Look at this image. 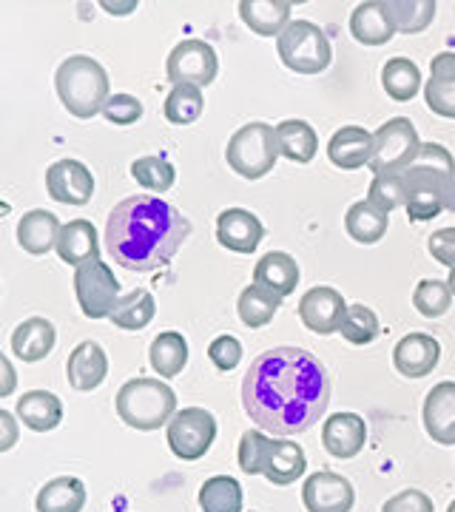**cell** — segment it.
I'll return each mask as SVG.
<instances>
[{
  "label": "cell",
  "mask_w": 455,
  "mask_h": 512,
  "mask_svg": "<svg viewBox=\"0 0 455 512\" xmlns=\"http://www.w3.org/2000/svg\"><path fill=\"white\" fill-rule=\"evenodd\" d=\"M330 402L328 370L302 348L259 353L242 379V407L273 436L308 433Z\"/></svg>",
  "instance_id": "1"
},
{
  "label": "cell",
  "mask_w": 455,
  "mask_h": 512,
  "mask_svg": "<svg viewBox=\"0 0 455 512\" xmlns=\"http://www.w3.org/2000/svg\"><path fill=\"white\" fill-rule=\"evenodd\" d=\"M191 234V222L160 197L137 194L114 205L106 222V248L126 271L165 268Z\"/></svg>",
  "instance_id": "2"
},
{
  "label": "cell",
  "mask_w": 455,
  "mask_h": 512,
  "mask_svg": "<svg viewBox=\"0 0 455 512\" xmlns=\"http://www.w3.org/2000/svg\"><path fill=\"white\" fill-rule=\"evenodd\" d=\"M55 89L66 111L80 120H91L103 114V106L111 97L109 74L89 55L66 57L57 66Z\"/></svg>",
  "instance_id": "3"
},
{
  "label": "cell",
  "mask_w": 455,
  "mask_h": 512,
  "mask_svg": "<svg viewBox=\"0 0 455 512\" xmlns=\"http://www.w3.org/2000/svg\"><path fill=\"white\" fill-rule=\"evenodd\" d=\"M117 416L134 430H160L177 416V393L163 379H128L117 393Z\"/></svg>",
  "instance_id": "4"
},
{
  "label": "cell",
  "mask_w": 455,
  "mask_h": 512,
  "mask_svg": "<svg viewBox=\"0 0 455 512\" xmlns=\"http://www.w3.org/2000/svg\"><path fill=\"white\" fill-rule=\"evenodd\" d=\"M225 160L242 180H262L279 160L276 126L248 123L234 131L225 148Z\"/></svg>",
  "instance_id": "5"
},
{
  "label": "cell",
  "mask_w": 455,
  "mask_h": 512,
  "mask_svg": "<svg viewBox=\"0 0 455 512\" xmlns=\"http://www.w3.org/2000/svg\"><path fill=\"white\" fill-rule=\"evenodd\" d=\"M282 63L296 74L325 72L333 60L328 35L313 20H291L288 29L276 37Z\"/></svg>",
  "instance_id": "6"
},
{
  "label": "cell",
  "mask_w": 455,
  "mask_h": 512,
  "mask_svg": "<svg viewBox=\"0 0 455 512\" xmlns=\"http://www.w3.org/2000/svg\"><path fill=\"white\" fill-rule=\"evenodd\" d=\"M373 160H370V171L379 174H401L404 168H410L413 160L419 157L421 140L419 131L413 126V120L407 117H393L387 120L379 131L373 134Z\"/></svg>",
  "instance_id": "7"
},
{
  "label": "cell",
  "mask_w": 455,
  "mask_h": 512,
  "mask_svg": "<svg viewBox=\"0 0 455 512\" xmlns=\"http://www.w3.org/2000/svg\"><path fill=\"white\" fill-rule=\"evenodd\" d=\"M74 296L86 319H109L120 302V282L103 259H91L74 271Z\"/></svg>",
  "instance_id": "8"
},
{
  "label": "cell",
  "mask_w": 455,
  "mask_h": 512,
  "mask_svg": "<svg viewBox=\"0 0 455 512\" xmlns=\"http://www.w3.org/2000/svg\"><path fill=\"white\" fill-rule=\"evenodd\" d=\"M171 453L182 461H200L217 439V419L205 407H182L165 427Z\"/></svg>",
  "instance_id": "9"
},
{
  "label": "cell",
  "mask_w": 455,
  "mask_h": 512,
  "mask_svg": "<svg viewBox=\"0 0 455 512\" xmlns=\"http://www.w3.org/2000/svg\"><path fill=\"white\" fill-rule=\"evenodd\" d=\"M219 57L211 43L200 37H188L171 49L165 60V74L174 86H211L217 80Z\"/></svg>",
  "instance_id": "10"
},
{
  "label": "cell",
  "mask_w": 455,
  "mask_h": 512,
  "mask_svg": "<svg viewBox=\"0 0 455 512\" xmlns=\"http://www.w3.org/2000/svg\"><path fill=\"white\" fill-rule=\"evenodd\" d=\"M407 180V217L413 222L436 220L441 211H447V188L453 177L424 174V171H401Z\"/></svg>",
  "instance_id": "11"
},
{
  "label": "cell",
  "mask_w": 455,
  "mask_h": 512,
  "mask_svg": "<svg viewBox=\"0 0 455 512\" xmlns=\"http://www.w3.org/2000/svg\"><path fill=\"white\" fill-rule=\"evenodd\" d=\"M345 296L330 288V285H316L305 291V296L299 299V319L302 325L319 336H330V333H339L342 328V319L347 313Z\"/></svg>",
  "instance_id": "12"
},
{
  "label": "cell",
  "mask_w": 455,
  "mask_h": 512,
  "mask_svg": "<svg viewBox=\"0 0 455 512\" xmlns=\"http://www.w3.org/2000/svg\"><path fill=\"white\" fill-rule=\"evenodd\" d=\"M302 501L308 512H350L356 504V490L339 473H313L302 487Z\"/></svg>",
  "instance_id": "13"
},
{
  "label": "cell",
  "mask_w": 455,
  "mask_h": 512,
  "mask_svg": "<svg viewBox=\"0 0 455 512\" xmlns=\"http://www.w3.org/2000/svg\"><path fill=\"white\" fill-rule=\"evenodd\" d=\"M46 191L60 205H86L94 194V177L80 160H57L46 171Z\"/></svg>",
  "instance_id": "14"
},
{
  "label": "cell",
  "mask_w": 455,
  "mask_h": 512,
  "mask_svg": "<svg viewBox=\"0 0 455 512\" xmlns=\"http://www.w3.org/2000/svg\"><path fill=\"white\" fill-rule=\"evenodd\" d=\"M441 345L430 333H407L393 348V365L407 379H424L438 367Z\"/></svg>",
  "instance_id": "15"
},
{
  "label": "cell",
  "mask_w": 455,
  "mask_h": 512,
  "mask_svg": "<svg viewBox=\"0 0 455 512\" xmlns=\"http://www.w3.org/2000/svg\"><path fill=\"white\" fill-rule=\"evenodd\" d=\"M265 237V225L248 208H225L217 217V239L234 254H254Z\"/></svg>",
  "instance_id": "16"
},
{
  "label": "cell",
  "mask_w": 455,
  "mask_h": 512,
  "mask_svg": "<svg viewBox=\"0 0 455 512\" xmlns=\"http://www.w3.org/2000/svg\"><path fill=\"white\" fill-rule=\"evenodd\" d=\"M421 421L427 436L436 444L455 447V382H438L427 393Z\"/></svg>",
  "instance_id": "17"
},
{
  "label": "cell",
  "mask_w": 455,
  "mask_h": 512,
  "mask_svg": "<svg viewBox=\"0 0 455 512\" xmlns=\"http://www.w3.org/2000/svg\"><path fill=\"white\" fill-rule=\"evenodd\" d=\"M367 441V424L359 413H333L322 424V444L333 458H356Z\"/></svg>",
  "instance_id": "18"
},
{
  "label": "cell",
  "mask_w": 455,
  "mask_h": 512,
  "mask_svg": "<svg viewBox=\"0 0 455 512\" xmlns=\"http://www.w3.org/2000/svg\"><path fill=\"white\" fill-rule=\"evenodd\" d=\"M66 376L69 384L80 393H89L97 390L100 384L106 382L109 376V356L106 350L100 348L97 342H80L77 348L69 353V362H66Z\"/></svg>",
  "instance_id": "19"
},
{
  "label": "cell",
  "mask_w": 455,
  "mask_h": 512,
  "mask_svg": "<svg viewBox=\"0 0 455 512\" xmlns=\"http://www.w3.org/2000/svg\"><path fill=\"white\" fill-rule=\"evenodd\" d=\"M373 134L362 126H342L328 143L330 163L342 171H356L373 160Z\"/></svg>",
  "instance_id": "20"
},
{
  "label": "cell",
  "mask_w": 455,
  "mask_h": 512,
  "mask_svg": "<svg viewBox=\"0 0 455 512\" xmlns=\"http://www.w3.org/2000/svg\"><path fill=\"white\" fill-rule=\"evenodd\" d=\"M350 35L362 46H384L396 35V23L387 12L384 0H364L350 15Z\"/></svg>",
  "instance_id": "21"
},
{
  "label": "cell",
  "mask_w": 455,
  "mask_h": 512,
  "mask_svg": "<svg viewBox=\"0 0 455 512\" xmlns=\"http://www.w3.org/2000/svg\"><path fill=\"white\" fill-rule=\"evenodd\" d=\"M424 100L433 114L444 120H455V52H441L433 57Z\"/></svg>",
  "instance_id": "22"
},
{
  "label": "cell",
  "mask_w": 455,
  "mask_h": 512,
  "mask_svg": "<svg viewBox=\"0 0 455 512\" xmlns=\"http://www.w3.org/2000/svg\"><path fill=\"white\" fill-rule=\"evenodd\" d=\"M63 225L57 220L52 211L46 208H35L29 214H23L18 222V245L32 256L49 254L52 248H57V237H60Z\"/></svg>",
  "instance_id": "23"
},
{
  "label": "cell",
  "mask_w": 455,
  "mask_h": 512,
  "mask_svg": "<svg viewBox=\"0 0 455 512\" xmlns=\"http://www.w3.org/2000/svg\"><path fill=\"white\" fill-rule=\"evenodd\" d=\"M55 342V325L43 316H32V319H23L12 333V353L20 362H40L52 353Z\"/></svg>",
  "instance_id": "24"
},
{
  "label": "cell",
  "mask_w": 455,
  "mask_h": 512,
  "mask_svg": "<svg viewBox=\"0 0 455 512\" xmlns=\"http://www.w3.org/2000/svg\"><path fill=\"white\" fill-rule=\"evenodd\" d=\"M57 256L66 265H86L91 259H100V237L97 228L89 220H72L63 225L60 237H57Z\"/></svg>",
  "instance_id": "25"
},
{
  "label": "cell",
  "mask_w": 455,
  "mask_h": 512,
  "mask_svg": "<svg viewBox=\"0 0 455 512\" xmlns=\"http://www.w3.org/2000/svg\"><path fill=\"white\" fill-rule=\"evenodd\" d=\"M291 9L288 0H242L239 18L256 35L279 37L291 23Z\"/></svg>",
  "instance_id": "26"
},
{
  "label": "cell",
  "mask_w": 455,
  "mask_h": 512,
  "mask_svg": "<svg viewBox=\"0 0 455 512\" xmlns=\"http://www.w3.org/2000/svg\"><path fill=\"white\" fill-rule=\"evenodd\" d=\"M305 470H308V456H305V450L299 444L271 439L268 456H265V464H262V476L276 487H288V484L305 476Z\"/></svg>",
  "instance_id": "27"
},
{
  "label": "cell",
  "mask_w": 455,
  "mask_h": 512,
  "mask_svg": "<svg viewBox=\"0 0 455 512\" xmlns=\"http://www.w3.org/2000/svg\"><path fill=\"white\" fill-rule=\"evenodd\" d=\"M254 285L265 288V291L279 293L282 299L291 296L299 285V265L291 254L285 251H268L256 262L254 268Z\"/></svg>",
  "instance_id": "28"
},
{
  "label": "cell",
  "mask_w": 455,
  "mask_h": 512,
  "mask_svg": "<svg viewBox=\"0 0 455 512\" xmlns=\"http://www.w3.org/2000/svg\"><path fill=\"white\" fill-rule=\"evenodd\" d=\"M86 484L74 476H57L40 487L35 498L37 512H80L86 507Z\"/></svg>",
  "instance_id": "29"
},
{
  "label": "cell",
  "mask_w": 455,
  "mask_h": 512,
  "mask_svg": "<svg viewBox=\"0 0 455 512\" xmlns=\"http://www.w3.org/2000/svg\"><path fill=\"white\" fill-rule=\"evenodd\" d=\"M18 419L35 433H49L63 421V402L49 390H29L18 399Z\"/></svg>",
  "instance_id": "30"
},
{
  "label": "cell",
  "mask_w": 455,
  "mask_h": 512,
  "mask_svg": "<svg viewBox=\"0 0 455 512\" xmlns=\"http://www.w3.org/2000/svg\"><path fill=\"white\" fill-rule=\"evenodd\" d=\"M276 143H279V157L305 165L319 151V134L305 120H282L276 126Z\"/></svg>",
  "instance_id": "31"
},
{
  "label": "cell",
  "mask_w": 455,
  "mask_h": 512,
  "mask_svg": "<svg viewBox=\"0 0 455 512\" xmlns=\"http://www.w3.org/2000/svg\"><path fill=\"white\" fill-rule=\"evenodd\" d=\"M387 225H390V217L384 211H379L370 200L353 202L347 208L345 231L359 245H376L387 234Z\"/></svg>",
  "instance_id": "32"
},
{
  "label": "cell",
  "mask_w": 455,
  "mask_h": 512,
  "mask_svg": "<svg viewBox=\"0 0 455 512\" xmlns=\"http://www.w3.org/2000/svg\"><path fill=\"white\" fill-rule=\"evenodd\" d=\"M148 362L163 379L180 376L182 367L188 365V342L180 330H163L148 348Z\"/></svg>",
  "instance_id": "33"
},
{
  "label": "cell",
  "mask_w": 455,
  "mask_h": 512,
  "mask_svg": "<svg viewBox=\"0 0 455 512\" xmlns=\"http://www.w3.org/2000/svg\"><path fill=\"white\" fill-rule=\"evenodd\" d=\"M382 89L396 103H410L421 89V69L410 57H393L382 69Z\"/></svg>",
  "instance_id": "34"
},
{
  "label": "cell",
  "mask_w": 455,
  "mask_h": 512,
  "mask_svg": "<svg viewBox=\"0 0 455 512\" xmlns=\"http://www.w3.org/2000/svg\"><path fill=\"white\" fill-rule=\"evenodd\" d=\"M279 308H282V296L273 291H265L259 285H248L245 291L239 293L237 311L245 328H265L268 322H273V316L279 313Z\"/></svg>",
  "instance_id": "35"
},
{
  "label": "cell",
  "mask_w": 455,
  "mask_h": 512,
  "mask_svg": "<svg viewBox=\"0 0 455 512\" xmlns=\"http://www.w3.org/2000/svg\"><path fill=\"white\" fill-rule=\"evenodd\" d=\"M157 313V302L146 288H134L126 296H120L117 308L111 311V325L120 330H143L154 319Z\"/></svg>",
  "instance_id": "36"
},
{
  "label": "cell",
  "mask_w": 455,
  "mask_h": 512,
  "mask_svg": "<svg viewBox=\"0 0 455 512\" xmlns=\"http://www.w3.org/2000/svg\"><path fill=\"white\" fill-rule=\"evenodd\" d=\"M401 35H419L436 20V0H384Z\"/></svg>",
  "instance_id": "37"
},
{
  "label": "cell",
  "mask_w": 455,
  "mask_h": 512,
  "mask_svg": "<svg viewBox=\"0 0 455 512\" xmlns=\"http://www.w3.org/2000/svg\"><path fill=\"white\" fill-rule=\"evenodd\" d=\"M202 512H242V487L237 478L214 476L200 487Z\"/></svg>",
  "instance_id": "38"
},
{
  "label": "cell",
  "mask_w": 455,
  "mask_h": 512,
  "mask_svg": "<svg viewBox=\"0 0 455 512\" xmlns=\"http://www.w3.org/2000/svg\"><path fill=\"white\" fill-rule=\"evenodd\" d=\"M205 109V97L202 89L197 86H174L168 97H165V120L174 123V126H191L202 117Z\"/></svg>",
  "instance_id": "39"
},
{
  "label": "cell",
  "mask_w": 455,
  "mask_h": 512,
  "mask_svg": "<svg viewBox=\"0 0 455 512\" xmlns=\"http://www.w3.org/2000/svg\"><path fill=\"white\" fill-rule=\"evenodd\" d=\"M413 305L424 319H441L453 305V291L444 279H421L413 291Z\"/></svg>",
  "instance_id": "40"
},
{
  "label": "cell",
  "mask_w": 455,
  "mask_h": 512,
  "mask_svg": "<svg viewBox=\"0 0 455 512\" xmlns=\"http://www.w3.org/2000/svg\"><path fill=\"white\" fill-rule=\"evenodd\" d=\"M131 177L137 180V185H143L146 191H154V194H165L174 180H177V171L174 165L168 163L165 157H140L131 163Z\"/></svg>",
  "instance_id": "41"
},
{
  "label": "cell",
  "mask_w": 455,
  "mask_h": 512,
  "mask_svg": "<svg viewBox=\"0 0 455 512\" xmlns=\"http://www.w3.org/2000/svg\"><path fill=\"white\" fill-rule=\"evenodd\" d=\"M339 333L345 336L350 345H373L382 333V325H379V316L364 308V305H350L342 319V328Z\"/></svg>",
  "instance_id": "42"
},
{
  "label": "cell",
  "mask_w": 455,
  "mask_h": 512,
  "mask_svg": "<svg viewBox=\"0 0 455 512\" xmlns=\"http://www.w3.org/2000/svg\"><path fill=\"white\" fill-rule=\"evenodd\" d=\"M367 200L384 214L407 205V180H404V174H379V177H373Z\"/></svg>",
  "instance_id": "43"
},
{
  "label": "cell",
  "mask_w": 455,
  "mask_h": 512,
  "mask_svg": "<svg viewBox=\"0 0 455 512\" xmlns=\"http://www.w3.org/2000/svg\"><path fill=\"white\" fill-rule=\"evenodd\" d=\"M268 447H271V439L259 430H248L242 433L239 439V467L242 473L248 476H262V464H265V456H268Z\"/></svg>",
  "instance_id": "44"
},
{
  "label": "cell",
  "mask_w": 455,
  "mask_h": 512,
  "mask_svg": "<svg viewBox=\"0 0 455 512\" xmlns=\"http://www.w3.org/2000/svg\"><path fill=\"white\" fill-rule=\"evenodd\" d=\"M413 171H424V174H441V177H455V160L453 154L441 143H421L419 157L410 165ZM407 171V168H404Z\"/></svg>",
  "instance_id": "45"
},
{
  "label": "cell",
  "mask_w": 455,
  "mask_h": 512,
  "mask_svg": "<svg viewBox=\"0 0 455 512\" xmlns=\"http://www.w3.org/2000/svg\"><path fill=\"white\" fill-rule=\"evenodd\" d=\"M143 103L134 94H111L109 103L103 106V117L114 126H131L143 117Z\"/></svg>",
  "instance_id": "46"
},
{
  "label": "cell",
  "mask_w": 455,
  "mask_h": 512,
  "mask_svg": "<svg viewBox=\"0 0 455 512\" xmlns=\"http://www.w3.org/2000/svg\"><path fill=\"white\" fill-rule=\"evenodd\" d=\"M208 359L214 362V367L228 373V370H234V367L242 362V342H239L237 336H231V333L217 336V339L208 345Z\"/></svg>",
  "instance_id": "47"
},
{
  "label": "cell",
  "mask_w": 455,
  "mask_h": 512,
  "mask_svg": "<svg viewBox=\"0 0 455 512\" xmlns=\"http://www.w3.org/2000/svg\"><path fill=\"white\" fill-rule=\"evenodd\" d=\"M382 512H433V498L421 490H401L384 501Z\"/></svg>",
  "instance_id": "48"
},
{
  "label": "cell",
  "mask_w": 455,
  "mask_h": 512,
  "mask_svg": "<svg viewBox=\"0 0 455 512\" xmlns=\"http://www.w3.org/2000/svg\"><path fill=\"white\" fill-rule=\"evenodd\" d=\"M427 251L430 256L441 262L444 268H455V228H438L433 237L427 239Z\"/></svg>",
  "instance_id": "49"
},
{
  "label": "cell",
  "mask_w": 455,
  "mask_h": 512,
  "mask_svg": "<svg viewBox=\"0 0 455 512\" xmlns=\"http://www.w3.org/2000/svg\"><path fill=\"white\" fill-rule=\"evenodd\" d=\"M0 427H3L0 450L6 453V450H12V447H15V441H18V424H15V419H12V413H9V410H0Z\"/></svg>",
  "instance_id": "50"
},
{
  "label": "cell",
  "mask_w": 455,
  "mask_h": 512,
  "mask_svg": "<svg viewBox=\"0 0 455 512\" xmlns=\"http://www.w3.org/2000/svg\"><path fill=\"white\" fill-rule=\"evenodd\" d=\"M0 370H3V384H0V396H9L15 390V367L9 362V356H0Z\"/></svg>",
  "instance_id": "51"
},
{
  "label": "cell",
  "mask_w": 455,
  "mask_h": 512,
  "mask_svg": "<svg viewBox=\"0 0 455 512\" xmlns=\"http://www.w3.org/2000/svg\"><path fill=\"white\" fill-rule=\"evenodd\" d=\"M137 3H128V6H114V3H103V9H109V15H126L123 9H134Z\"/></svg>",
  "instance_id": "52"
},
{
  "label": "cell",
  "mask_w": 455,
  "mask_h": 512,
  "mask_svg": "<svg viewBox=\"0 0 455 512\" xmlns=\"http://www.w3.org/2000/svg\"><path fill=\"white\" fill-rule=\"evenodd\" d=\"M447 211L455 214V177L450 180V188H447Z\"/></svg>",
  "instance_id": "53"
},
{
  "label": "cell",
  "mask_w": 455,
  "mask_h": 512,
  "mask_svg": "<svg viewBox=\"0 0 455 512\" xmlns=\"http://www.w3.org/2000/svg\"><path fill=\"white\" fill-rule=\"evenodd\" d=\"M447 285H450V291H453V296H455V268L450 271V276H447Z\"/></svg>",
  "instance_id": "54"
},
{
  "label": "cell",
  "mask_w": 455,
  "mask_h": 512,
  "mask_svg": "<svg viewBox=\"0 0 455 512\" xmlns=\"http://www.w3.org/2000/svg\"><path fill=\"white\" fill-rule=\"evenodd\" d=\"M447 512H455V501H453V504H450V507H447Z\"/></svg>",
  "instance_id": "55"
}]
</instances>
